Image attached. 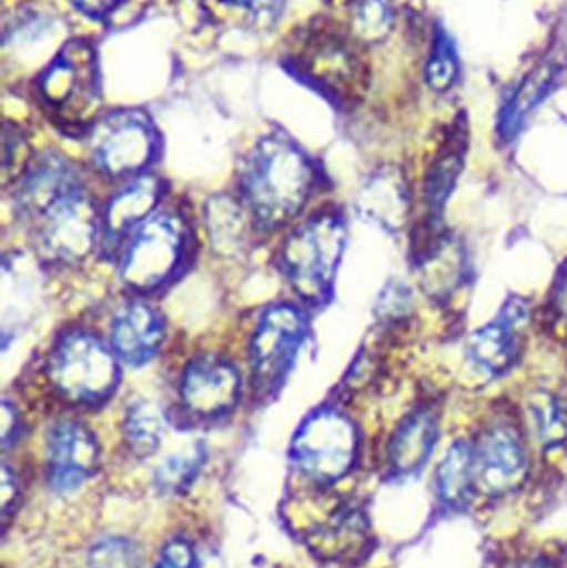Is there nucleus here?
I'll use <instances>...</instances> for the list:
<instances>
[{
	"label": "nucleus",
	"mask_w": 567,
	"mask_h": 568,
	"mask_svg": "<svg viewBox=\"0 0 567 568\" xmlns=\"http://www.w3.org/2000/svg\"><path fill=\"white\" fill-rule=\"evenodd\" d=\"M206 222L216 252L232 255L245 242V216L242 206L229 196H216L209 203Z\"/></svg>",
	"instance_id": "4be33fe9"
},
{
	"label": "nucleus",
	"mask_w": 567,
	"mask_h": 568,
	"mask_svg": "<svg viewBox=\"0 0 567 568\" xmlns=\"http://www.w3.org/2000/svg\"><path fill=\"white\" fill-rule=\"evenodd\" d=\"M283 63L310 87L342 102L362 95L368 83L358 37L332 20H310L300 27L288 40Z\"/></svg>",
	"instance_id": "f03ea898"
},
{
	"label": "nucleus",
	"mask_w": 567,
	"mask_h": 568,
	"mask_svg": "<svg viewBox=\"0 0 567 568\" xmlns=\"http://www.w3.org/2000/svg\"><path fill=\"white\" fill-rule=\"evenodd\" d=\"M358 206L378 225L399 229L408 215V195L402 176L395 170H383L373 176L362 192Z\"/></svg>",
	"instance_id": "6ab92c4d"
},
{
	"label": "nucleus",
	"mask_w": 567,
	"mask_h": 568,
	"mask_svg": "<svg viewBox=\"0 0 567 568\" xmlns=\"http://www.w3.org/2000/svg\"><path fill=\"white\" fill-rule=\"evenodd\" d=\"M115 354L87 331L73 329L57 339L49 357L52 386L70 403H103L119 384Z\"/></svg>",
	"instance_id": "39448f33"
},
{
	"label": "nucleus",
	"mask_w": 567,
	"mask_h": 568,
	"mask_svg": "<svg viewBox=\"0 0 567 568\" xmlns=\"http://www.w3.org/2000/svg\"><path fill=\"white\" fill-rule=\"evenodd\" d=\"M305 333V316L290 304H276L263 313L252 341V376L260 394L269 396L279 389Z\"/></svg>",
	"instance_id": "9d476101"
},
{
	"label": "nucleus",
	"mask_w": 567,
	"mask_h": 568,
	"mask_svg": "<svg viewBox=\"0 0 567 568\" xmlns=\"http://www.w3.org/2000/svg\"><path fill=\"white\" fill-rule=\"evenodd\" d=\"M551 304L556 323L561 324L567 329V263L559 273L555 287H553Z\"/></svg>",
	"instance_id": "473e14b6"
},
{
	"label": "nucleus",
	"mask_w": 567,
	"mask_h": 568,
	"mask_svg": "<svg viewBox=\"0 0 567 568\" xmlns=\"http://www.w3.org/2000/svg\"><path fill=\"white\" fill-rule=\"evenodd\" d=\"M475 486L485 494L512 493L526 476V453L515 429L505 424L488 427L473 446Z\"/></svg>",
	"instance_id": "9b49d317"
},
{
	"label": "nucleus",
	"mask_w": 567,
	"mask_h": 568,
	"mask_svg": "<svg viewBox=\"0 0 567 568\" xmlns=\"http://www.w3.org/2000/svg\"><path fill=\"white\" fill-rule=\"evenodd\" d=\"M17 416L13 413L12 407L9 404L3 403L2 406V444L3 447L9 446L10 440H13V436L17 434Z\"/></svg>",
	"instance_id": "e433bc0d"
},
{
	"label": "nucleus",
	"mask_w": 567,
	"mask_h": 568,
	"mask_svg": "<svg viewBox=\"0 0 567 568\" xmlns=\"http://www.w3.org/2000/svg\"><path fill=\"white\" fill-rule=\"evenodd\" d=\"M393 10L388 0H358L355 3V32L360 40H379L392 29Z\"/></svg>",
	"instance_id": "a878e982"
},
{
	"label": "nucleus",
	"mask_w": 567,
	"mask_h": 568,
	"mask_svg": "<svg viewBox=\"0 0 567 568\" xmlns=\"http://www.w3.org/2000/svg\"><path fill=\"white\" fill-rule=\"evenodd\" d=\"M220 2L242 7V9L256 13V16L272 19V17L279 16L280 10H282L283 0H220Z\"/></svg>",
	"instance_id": "72a5a7b5"
},
{
	"label": "nucleus",
	"mask_w": 567,
	"mask_h": 568,
	"mask_svg": "<svg viewBox=\"0 0 567 568\" xmlns=\"http://www.w3.org/2000/svg\"><path fill=\"white\" fill-rule=\"evenodd\" d=\"M458 156L448 155L439 160L433 169L432 176L428 179L426 185V202H428L429 210L433 215H438L443 212L446 196L449 195V190L455 185L456 175L459 172Z\"/></svg>",
	"instance_id": "c85d7f7f"
},
{
	"label": "nucleus",
	"mask_w": 567,
	"mask_h": 568,
	"mask_svg": "<svg viewBox=\"0 0 567 568\" xmlns=\"http://www.w3.org/2000/svg\"><path fill=\"white\" fill-rule=\"evenodd\" d=\"M240 374L235 366L215 356L196 357L183 374L182 400L199 417H219L235 407L240 397Z\"/></svg>",
	"instance_id": "f8f14e48"
},
{
	"label": "nucleus",
	"mask_w": 567,
	"mask_h": 568,
	"mask_svg": "<svg viewBox=\"0 0 567 568\" xmlns=\"http://www.w3.org/2000/svg\"><path fill=\"white\" fill-rule=\"evenodd\" d=\"M17 496V486L16 480H13L12 474L7 467H3L2 470V516L3 519H7V514H9L10 506H12L13 500H16Z\"/></svg>",
	"instance_id": "c9c22d12"
},
{
	"label": "nucleus",
	"mask_w": 567,
	"mask_h": 568,
	"mask_svg": "<svg viewBox=\"0 0 567 568\" xmlns=\"http://www.w3.org/2000/svg\"><path fill=\"white\" fill-rule=\"evenodd\" d=\"M345 248V226L338 216H313L296 229L282 250V266L296 293L308 303L330 296Z\"/></svg>",
	"instance_id": "423d86ee"
},
{
	"label": "nucleus",
	"mask_w": 567,
	"mask_h": 568,
	"mask_svg": "<svg viewBox=\"0 0 567 568\" xmlns=\"http://www.w3.org/2000/svg\"><path fill=\"white\" fill-rule=\"evenodd\" d=\"M526 314L525 304L512 301L498 321L473 333L466 346L469 363L489 376L506 373L518 356L519 323L526 320Z\"/></svg>",
	"instance_id": "4468645a"
},
{
	"label": "nucleus",
	"mask_w": 567,
	"mask_h": 568,
	"mask_svg": "<svg viewBox=\"0 0 567 568\" xmlns=\"http://www.w3.org/2000/svg\"><path fill=\"white\" fill-rule=\"evenodd\" d=\"M189 252V226L182 215L156 212L130 235L120 256V276L135 291L156 290L182 268Z\"/></svg>",
	"instance_id": "20e7f679"
},
{
	"label": "nucleus",
	"mask_w": 567,
	"mask_h": 568,
	"mask_svg": "<svg viewBox=\"0 0 567 568\" xmlns=\"http://www.w3.org/2000/svg\"><path fill=\"white\" fill-rule=\"evenodd\" d=\"M159 136L143 113L123 110L100 120L92 130L93 163L105 175L129 176L142 172L156 156Z\"/></svg>",
	"instance_id": "1a4fd4ad"
},
{
	"label": "nucleus",
	"mask_w": 567,
	"mask_h": 568,
	"mask_svg": "<svg viewBox=\"0 0 567 568\" xmlns=\"http://www.w3.org/2000/svg\"><path fill=\"white\" fill-rule=\"evenodd\" d=\"M196 556L185 540H173L163 549L155 568H195Z\"/></svg>",
	"instance_id": "7c9ffc66"
},
{
	"label": "nucleus",
	"mask_w": 567,
	"mask_h": 568,
	"mask_svg": "<svg viewBox=\"0 0 567 568\" xmlns=\"http://www.w3.org/2000/svg\"><path fill=\"white\" fill-rule=\"evenodd\" d=\"M89 564L90 568H139L140 557L129 540L109 537L92 547Z\"/></svg>",
	"instance_id": "bb28decb"
},
{
	"label": "nucleus",
	"mask_w": 567,
	"mask_h": 568,
	"mask_svg": "<svg viewBox=\"0 0 567 568\" xmlns=\"http://www.w3.org/2000/svg\"><path fill=\"white\" fill-rule=\"evenodd\" d=\"M308 156L285 136L260 140L240 169V193L262 229H279L302 212L315 186Z\"/></svg>",
	"instance_id": "f257e3e1"
},
{
	"label": "nucleus",
	"mask_w": 567,
	"mask_h": 568,
	"mask_svg": "<svg viewBox=\"0 0 567 568\" xmlns=\"http://www.w3.org/2000/svg\"><path fill=\"white\" fill-rule=\"evenodd\" d=\"M475 487L473 447L466 443H455L443 457L436 473V489L443 503L459 507L466 503Z\"/></svg>",
	"instance_id": "412c9836"
},
{
	"label": "nucleus",
	"mask_w": 567,
	"mask_h": 568,
	"mask_svg": "<svg viewBox=\"0 0 567 568\" xmlns=\"http://www.w3.org/2000/svg\"><path fill=\"white\" fill-rule=\"evenodd\" d=\"M438 440V417L432 409L409 414L393 434L389 464L399 476L418 473Z\"/></svg>",
	"instance_id": "f3484780"
},
{
	"label": "nucleus",
	"mask_w": 567,
	"mask_h": 568,
	"mask_svg": "<svg viewBox=\"0 0 567 568\" xmlns=\"http://www.w3.org/2000/svg\"><path fill=\"white\" fill-rule=\"evenodd\" d=\"M358 434L348 417L335 409H318L306 417L295 434L292 457L310 479L335 483L352 469Z\"/></svg>",
	"instance_id": "0eeeda50"
},
{
	"label": "nucleus",
	"mask_w": 567,
	"mask_h": 568,
	"mask_svg": "<svg viewBox=\"0 0 567 568\" xmlns=\"http://www.w3.org/2000/svg\"><path fill=\"white\" fill-rule=\"evenodd\" d=\"M50 484L57 493H73L95 470L99 447L92 433L79 423H60L50 430Z\"/></svg>",
	"instance_id": "ddd939ff"
},
{
	"label": "nucleus",
	"mask_w": 567,
	"mask_h": 568,
	"mask_svg": "<svg viewBox=\"0 0 567 568\" xmlns=\"http://www.w3.org/2000/svg\"><path fill=\"white\" fill-rule=\"evenodd\" d=\"M463 275L465 255L459 243L452 239L436 240L419 265V278L433 297L449 296L462 283Z\"/></svg>",
	"instance_id": "aec40b11"
},
{
	"label": "nucleus",
	"mask_w": 567,
	"mask_h": 568,
	"mask_svg": "<svg viewBox=\"0 0 567 568\" xmlns=\"http://www.w3.org/2000/svg\"><path fill=\"white\" fill-rule=\"evenodd\" d=\"M516 568H551V567L545 566V564L529 562V564H523V566H519Z\"/></svg>",
	"instance_id": "4c0bfd02"
},
{
	"label": "nucleus",
	"mask_w": 567,
	"mask_h": 568,
	"mask_svg": "<svg viewBox=\"0 0 567 568\" xmlns=\"http://www.w3.org/2000/svg\"><path fill=\"white\" fill-rule=\"evenodd\" d=\"M162 195V183L156 176H140L120 190L105 210V230L110 239L122 240L142 225L155 212Z\"/></svg>",
	"instance_id": "a211bd4d"
},
{
	"label": "nucleus",
	"mask_w": 567,
	"mask_h": 568,
	"mask_svg": "<svg viewBox=\"0 0 567 568\" xmlns=\"http://www.w3.org/2000/svg\"><path fill=\"white\" fill-rule=\"evenodd\" d=\"M166 419L156 404L140 403L130 409L125 419V437L133 453L150 456L155 453L165 434Z\"/></svg>",
	"instance_id": "b1692460"
},
{
	"label": "nucleus",
	"mask_w": 567,
	"mask_h": 568,
	"mask_svg": "<svg viewBox=\"0 0 567 568\" xmlns=\"http://www.w3.org/2000/svg\"><path fill=\"white\" fill-rule=\"evenodd\" d=\"M163 341V321L155 307L145 303H129L113 317V354L130 366L149 363Z\"/></svg>",
	"instance_id": "2eb2a0df"
},
{
	"label": "nucleus",
	"mask_w": 567,
	"mask_h": 568,
	"mask_svg": "<svg viewBox=\"0 0 567 568\" xmlns=\"http://www.w3.org/2000/svg\"><path fill=\"white\" fill-rule=\"evenodd\" d=\"M533 419L541 439L556 443L565 436L561 413L551 400L539 399L538 403L533 404Z\"/></svg>",
	"instance_id": "c756f323"
},
{
	"label": "nucleus",
	"mask_w": 567,
	"mask_h": 568,
	"mask_svg": "<svg viewBox=\"0 0 567 568\" xmlns=\"http://www.w3.org/2000/svg\"><path fill=\"white\" fill-rule=\"evenodd\" d=\"M330 2H335V3H356V2H358V0H330Z\"/></svg>",
	"instance_id": "58836bf2"
},
{
	"label": "nucleus",
	"mask_w": 567,
	"mask_h": 568,
	"mask_svg": "<svg viewBox=\"0 0 567 568\" xmlns=\"http://www.w3.org/2000/svg\"><path fill=\"white\" fill-rule=\"evenodd\" d=\"M32 220L40 255L49 262H80L95 245L99 216L92 200L80 185L53 200Z\"/></svg>",
	"instance_id": "6e6552de"
},
{
	"label": "nucleus",
	"mask_w": 567,
	"mask_h": 568,
	"mask_svg": "<svg viewBox=\"0 0 567 568\" xmlns=\"http://www.w3.org/2000/svg\"><path fill=\"white\" fill-rule=\"evenodd\" d=\"M39 95L52 120L67 130H83L100 103L95 49L72 40L39 77Z\"/></svg>",
	"instance_id": "7ed1b4c3"
},
{
	"label": "nucleus",
	"mask_w": 567,
	"mask_h": 568,
	"mask_svg": "<svg viewBox=\"0 0 567 568\" xmlns=\"http://www.w3.org/2000/svg\"><path fill=\"white\" fill-rule=\"evenodd\" d=\"M77 185L79 182L69 162L57 153H45L27 169L19 189L20 212L32 220L53 200Z\"/></svg>",
	"instance_id": "dca6fc26"
},
{
	"label": "nucleus",
	"mask_w": 567,
	"mask_h": 568,
	"mask_svg": "<svg viewBox=\"0 0 567 568\" xmlns=\"http://www.w3.org/2000/svg\"><path fill=\"white\" fill-rule=\"evenodd\" d=\"M458 77V60L449 40L445 37L436 42L432 59L426 67V80L436 92H446L452 89Z\"/></svg>",
	"instance_id": "cd10ccee"
},
{
	"label": "nucleus",
	"mask_w": 567,
	"mask_h": 568,
	"mask_svg": "<svg viewBox=\"0 0 567 568\" xmlns=\"http://www.w3.org/2000/svg\"><path fill=\"white\" fill-rule=\"evenodd\" d=\"M409 304H412V296H409L408 290L395 284V286L388 287L385 296L379 300V313L395 317L405 313Z\"/></svg>",
	"instance_id": "2f4dec72"
},
{
	"label": "nucleus",
	"mask_w": 567,
	"mask_h": 568,
	"mask_svg": "<svg viewBox=\"0 0 567 568\" xmlns=\"http://www.w3.org/2000/svg\"><path fill=\"white\" fill-rule=\"evenodd\" d=\"M202 460L203 453L200 447L170 457L156 470V484L163 493H176V490L185 489L199 473Z\"/></svg>",
	"instance_id": "393cba45"
},
{
	"label": "nucleus",
	"mask_w": 567,
	"mask_h": 568,
	"mask_svg": "<svg viewBox=\"0 0 567 568\" xmlns=\"http://www.w3.org/2000/svg\"><path fill=\"white\" fill-rule=\"evenodd\" d=\"M77 9L82 12L89 13V16H105L107 12H112L120 0H70Z\"/></svg>",
	"instance_id": "f704fd0d"
},
{
	"label": "nucleus",
	"mask_w": 567,
	"mask_h": 568,
	"mask_svg": "<svg viewBox=\"0 0 567 568\" xmlns=\"http://www.w3.org/2000/svg\"><path fill=\"white\" fill-rule=\"evenodd\" d=\"M556 69L551 63L536 69L528 79L519 87L516 95L513 97L512 103L506 109L502 120V130L505 135H515L516 130L525 122L526 116L533 112L541 102L543 97L549 92L553 82H555Z\"/></svg>",
	"instance_id": "5701e85b"
}]
</instances>
